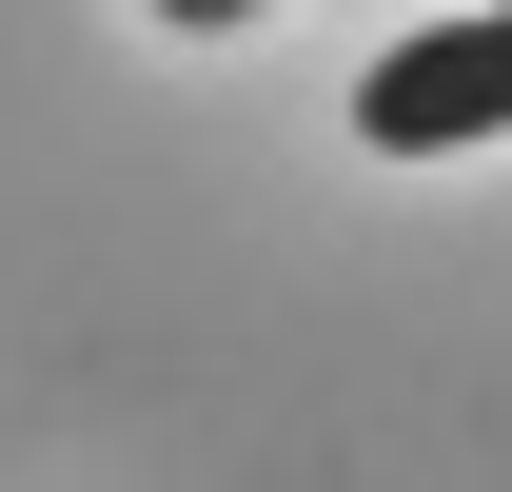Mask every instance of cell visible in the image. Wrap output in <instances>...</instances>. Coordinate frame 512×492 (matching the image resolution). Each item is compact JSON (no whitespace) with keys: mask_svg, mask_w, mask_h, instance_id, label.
Masks as SVG:
<instances>
[{"mask_svg":"<svg viewBox=\"0 0 512 492\" xmlns=\"http://www.w3.org/2000/svg\"><path fill=\"white\" fill-rule=\"evenodd\" d=\"M355 138H375V158H473V138H512V0L375 40V60H355Z\"/></svg>","mask_w":512,"mask_h":492,"instance_id":"1","label":"cell"}]
</instances>
